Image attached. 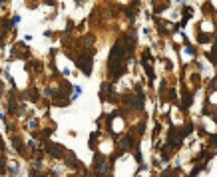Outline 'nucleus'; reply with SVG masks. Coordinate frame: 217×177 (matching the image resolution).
<instances>
[{
    "mask_svg": "<svg viewBox=\"0 0 217 177\" xmlns=\"http://www.w3.org/2000/svg\"><path fill=\"white\" fill-rule=\"evenodd\" d=\"M96 177H106V175H100V173H98V175H96Z\"/></svg>",
    "mask_w": 217,
    "mask_h": 177,
    "instance_id": "nucleus-7",
    "label": "nucleus"
},
{
    "mask_svg": "<svg viewBox=\"0 0 217 177\" xmlns=\"http://www.w3.org/2000/svg\"><path fill=\"white\" fill-rule=\"evenodd\" d=\"M46 151H48L50 155H54V157H62V155H64V149H62L58 143H48V145H46Z\"/></svg>",
    "mask_w": 217,
    "mask_h": 177,
    "instance_id": "nucleus-3",
    "label": "nucleus"
},
{
    "mask_svg": "<svg viewBox=\"0 0 217 177\" xmlns=\"http://www.w3.org/2000/svg\"><path fill=\"white\" fill-rule=\"evenodd\" d=\"M197 40H199V42H203V44H205V42H209V40H211V36H205V34H201V36H199V38H197Z\"/></svg>",
    "mask_w": 217,
    "mask_h": 177,
    "instance_id": "nucleus-5",
    "label": "nucleus"
},
{
    "mask_svg": "<svg viewBox=\"0 0 217 177\" xmlns=\"http://www.w3.org/2000/svg\"><path fill=\"white\" fill-rule=\"evenodd\" d=\"M130 52L126 50V46H124V40H118L114 48H112V52H110V76L112 78H120L124 72H126V56H128Z\"/></svg>",
    "mask_w": 217,
    "mask_h": 177,
    "instance_id": "nucleus-1",
    "label": "nucleus"
},
{
    "mask_svg": "<svg viewBox=\"0 0 217 177\" xmlns=\"http://www.w3.org/2000/svg\"><path fill=\"white\" fill-rule=\"evenodd\" d=\"M78 68L84 72V74H90L92 72V50L84 54L82 58H78Z\"/></svg>",
    "mask_w": 217,
    "mask_h": 177,
    "instance_id": "nucleus-2",
    "label": "nucleus"
},
{
    "mask_svg": "<svg viewBox=\"0 0 217 177\" xmlns=\"http://www.w3.org/2000/svg\"><path fill=\"white\" fill-rule=\"evenodd\" d=\"M209 141H211V145H215V143H217V135H211V137H209Z\"/></svg>",
    "mask_w": 217,
    "mask_h": 177,
    "instance_id": "nucleus-6",
    "label": "nucleus"
},
{
    "mask_svg": "<svg viewBox=\"0 0 217 177\" xmlns=\"http://www.w3.org/2000/svg\"><path fill=\"white\" fill-rule=\"evenodd\" d=\"M207 58H209L213 64H217V48H213V52H211V54H207Z\"/></svg>",
    "mask_w": 217,
    "mask_h": 177,
    "instance_id": "nucleus-4",
    "label": "nucleus"
}]
</instances>
